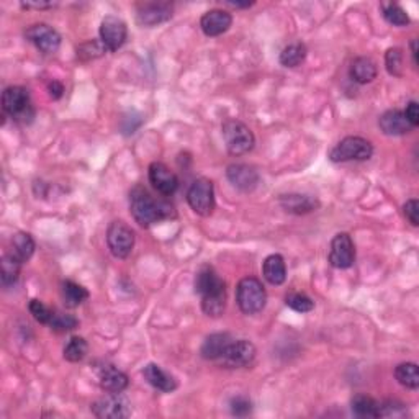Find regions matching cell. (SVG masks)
<instances>
[{
    "instance_id": "obj_1",
    "label": "cell",
    "mask_w": 419,
    "mask_h": 419,
    "mask_svg": "<svg viewBox=\"0 0 419 419\" xmlns=\"http://www.w3.org/2000/svg\"><path fill=\"white\" fill-rule=\"evenodd\" d=\"M130 212L139 226L149 228L154 223L175 218V208L164 200H154L143 185L130 190Z\"/></svg>"
},
{
    "instance_id": "obj_2",
    "label": "cell",
    "mask_w": 419,
    "mask_h": 419,
    "mask_svg": "<svg viewBox=\"0 0 419 419\" xmlns=\"http://www.w3.org/2000/svg\"><path fill=\"white\" fill-rule=\"evenodd\" d=\"M2 109L18 123L28 125L35 118V109L32 105L30 92L25 87H7L2 94Z\"/></svg>"
},
{
    "instance_id": "obj_3",
    "label": "cell",
    "mask_w": 419,
    "mask_h": 419,
    "mask_svg": "<svg viewBox=\"0 0 419 419\" xmlns=\"http://www.w3.org/2000/svg\"><path fill=\"white\" fill-rule=\"evenodd\" d=\"M236 301L245 315H257L266 308L267 294L264 285L256 277H246L238 284Z\"/></svg>"
},
{
    "instance_id": "obj_4",
    "label": "cell",
    "mask_w": 419,
    "mask_h": 419,
    "mask_svg": "<svg viewBox=\"0 0 419 419\" xmlns=\"http://www.w3.org/2000/svg\"><path fill=\"white\" fill-rule=\"evenodd\" d=\"M223 138H225L226 149L231 156H242L252 151L256 144L254 133L240 120H226L223 123Z\"/></svg>"
},
{
    "instance_id": "obj_5",
    "label": "cell",
    "mask_w": 419,
    "mask_h": 419,
    "mask_svg": "<svg viewBox=\"0 0 419 419\" xmlns=\"http://www.w3.org/2000/svg\"><path fill=\"white\" fill-rule=\"evenodd\" d=\"M373 154L370 141L360 136H345L331 149L329 159L333 163H349V160H369Z\"/></svg>"
},
{
    "instance_id": "obj_6",
    "label": "cell",
    "mask_w": 419,
    "mask_h": 419,
    "mask_svg": "<svg viewBox=\"0 0 419 419\" xmlns=\"http://www.w3.org/2000/svg\"><path fill=\"white\" fill-rule=\"evenodd\" d=\"M190 208L200 217H210L215 210V188L212 180L200 177L190 185L187 192Z\"/></svg>"
},
{
    "instance_id": "obj_7",
    "label": "cell",
    "mask_w": 419,
    "mask_h": 419,
    "mask_svg": "<svg viewBox=\"0 0 419 419\" xmlns=\"http://www.w3.org/2000/svg\"><path fill=\"white\" fill-rule=\"evenodd\" d=\"M107 245L116 259H126L133 252L135 231L125 221H111L107 230Z\"/></svg>"
},
{
    "instance_id": "obj_8",
    "label": "cell",
    "mask_w": 419,
    "mask_h": 419,
    "mask_svg": "<svg viewBox=\"0 0 419 419\" xmlns=\"http://www.w3.org/2000/svg\"><path fill=\"white\" fill-rule=\"evenodd\" d=\"M90 411L99 419H125L131 416V404L121 393H110L92 403Z\"/></svg>"
},
{
    "instance_id": "obj_9",
    "label": "cell",
    "mask_w": 419,
    "mask_h": 419,
    "mask_svg": "<svg viewBox=\"0 0 419 419\" xmlns=\"http://www.w3.org/2000/svg\"><path fill=\"white\" fill-rule=\"evenodd\" d=\"M256 354V345L252 344L251 341L240 339L233 341L218 360H220V364L226 369H241L254 362Z\"/></svg>"
},
{
    "instance_id": "obj_10",
    "label": "cell",
    "mask_w": 419,
    "mask_h": 419,
    "mask_svg": "<svg viewBox=\"0 0 419 419\" xmlns=\"http://www.w3.org/2000/svg\"><path fill=\"white\" fill-rule=\"evenodd\" d=\"M100 41L109 53L118 51L125 45L128 36V27L121 18L115 15H107L100 23Z\"/></svg>"
},
{
    "instance_id": "obj_11",
    "label": "cell",
    "mask_w": 419,
    "mask_h": 419,
    "mask_svg": "<svg viewBox=\"0 0 419 419\" xmlns=\"http://www.w3.org/2000/svg\"><path fill=\"white\" fill-rule=\"evenodd\" d=\"M25 38L45 55H53L61 46V35L46 23H35V25L28 27Z\"/></svg>"
},
{
    "instance_id": "obj_12",
    "label": "cell",
    "mask_w": 419,
    "mask_h": 419,
    "mask_svg": "<svg viewBox=\"0 0 419 419\" xmlns=\"http://www.w3.org/2000/svg\"><path fill=\"white\" fill-rule=\"evenodd\" d=\"M355 262V246L348 233H339L333 238L329 247V264L334 269H349Z\"/></svg>"
},
{
    "instance_id": "obj_13",
    "label": "cell",
    "mask_w": 419,
    "mask_h": 419,
    "mask_svg": "<svg viewBox=\"0 0 419 419\" xmlns=\"http://www.w3.org/2000/svg\"><path fill=\"white\" fill-rule=\"evenodd\" d=\"M226 177L230 180L231 185L241 192H252L259 184V174L257 170L249 164L236 163L228 165Z\"/></svg>"
},
{
    "instance_id": "obj_14",
    "label": "cell",
    "mask_w": 419,
    "mask_h": 419,
    "mask_svg": "<svg viewBox=\"0 0 419 419\" xmlns=\"http://www.w3.org/2000/svg\"><path fill=\"white\" fill-rule=\"evenodd\" d=\"M149 182L164 197H170L179 188V179L164 163H153L149 165Z\"/></svg>"
},
{
    "instance_id": "obj_15",
    "label": "cell",
    "mask_w": 419,
    "mask_h": 419,
    "mask_svg": "<svg viewBox=\"0 0 419 419\" xmlns=\"http://www.w3.org/2000/svg\"><path fill=\"white\" fill-rule=\"evenodd\" d=\"M174 7L169 2L143 4L138 8V23L143 27H156L172 18Z\"/></svg>"
},
{
    "instance_id": "obj_16",
    "label": "cell",
    "mask_w": 419,
    "mask_h": 419,
    "mask_svg": "<svg viewBox=\"0 0 419 419\" xmlns=\"http://www.w3.org/2000/svg\"><path fill=\"white\" fill-rule=\"evenodd\" d=\"M233 25V17L230 12L221 8H213L205 13L200 20V28L207 36H220L226 33Z\"/></svg>"
},
{
    "instance_id": "obj_17",
    "label": "cell",
    "mask_w": 419,
    "mask_h": 419,
    "mask_svg": "<svg viewBox=\"0 0 419 419\" xmlns=\"http://www.w3.org/2000/svg\"><path fill=\"white\" fill-rule=\"evenodd\" d=\"M97 375H99L100 387L109 393H121L128 387V377L126 373L121 372L120 369H116L111 364H102L97 369Z\"/></svg>"
},
{
    "instance_id": "obj_18",
    "label": "cell",
    "mask_w": 419,
    "mask_h": 419,
    "mask_svg": "<svg viewBox=\"0 0 419 419\" xmlns=\"http://www.w3.org/2000/svg\"><path fill=\"white\" fill-rule=\"evenodd\" d=\"M378 126L387 136H403L413 131V126L406 120L401 110H388L380 116Z\"/></svg>"
},
{
    "instance_id": "obj_19",
    "label": "cell",
    "mask_w": 419,
    "mask_h": 419,
    "mask_svg": "<svg viewBox=\"0 0 419 419\" xmlns=\"http://www.w3.org/2000/svg\"><path fill=\"white\" fill-rule=\"evenodd\" d=\"M143 375L151 387H154L156 390L163 393H170L174 390H177L179 383L175 380L174 375H170L169 372L160 367L158 364H148L143 370Z\"/></svg>"
},
{
    "instance_id": "obj_20",
    "label": "cell",
    "mask_w": 419,
    "mask_h": 419,
    "mask_svg": "<svg viewBox=\"0 0 419 419\" xmlns=\"http://www.w3.org/2000/svg\"><path fill=\"white\" fill-rule=\"evenodd\" d=\"M279 203L287 213H294V215H306L320 207V202L315 197L301 193L282 195Z\"/></svg>"
},
{
    "instance_id": "obj_21",
    "label": "cell",
    "mask_w": 419,
    "mask_h": 419,
    "mask_svg": "<svg viewBox=\"0 0 419 419\" xmlns=\"http://www.w3.org/2000/svg\"><path fill=\"white\" fill-rule=\"evenodd\" d=\"M226 284L220 279V275L213 270V267L203 266L202 269L197 272V277H195V291L200 296H205L208 294H213V291L225 289Z\"/></svg>"
},
{
    "instance_id": "obj_22",
    "label": "cell",
    "mask_w": 419,
    "mask_h": 419,
    "mask_svg": "<svg viewBox=\"0 0 419 419\" xmlns=\"http://www.w3.org/2000/svg\"><path fill=\"white\" fill-rule=\"evenodd\" d=\"M231 343H233V339L228 333L212 334L203 341L202 349H200V354H202V357L207 360H218Z\"/></svg>"
},
{
    "instance_id": "obj_23",
    "label": "cell",
    "mask_w": 419,
    "mask_h": 419,
    "mask_svg": "<svg viewBox=\"0 0 419 419\" xmlns=\"http://www.w3.org/2000/svg\"><path fill=\"white\" fill-rule=\"evenodd\" d=\"M262 274L270 285H282L287 280V266L280 254H270L262 264Z\"/></svg>"
},
{
    "instance_id": "obj_24",
    "label": "cell",
    "mask_w": 419,
    "mask_h": 419,
    "mask_svg": "<svg viewBox=\"0 0 419 419\" xmlns=\"http://www.w3.org/2000/svg\"><path fill=\"white\" fill-rule=\"evenodd\" d=\"M377 64L367 56L355 57L352 61V66H350V77L357 84H370L377 77Z\"/></svg>"
},
{
    "instance_id": "obj_25",
    "label": "cell",
    "mask_w": 419,
    "mask_h": 419,
    "mask_svg": "<svg viewBox=\"0 0 419 419\" xmlns=\"http://www.w3.org/2000/svg\"><path fill=\"white\" fill-rule=\"evenodd\" d=\"M61 296L67 308H77V306L89 298V291L82 285L76 284V282L64 280L61 284Z\"/></svg>"
},
{
    "instance_id": "obj_26",
    "label": "cell",
    "mask_w": 419,
    "mask_h": 419,
    "mask_svg": "<svg viewBox=\"0 0 419 419\" xmlns=\"http://www.w3.org/2000/svg\"><path fill=\"white\" fill-rule=\"evenodd\" d=\"M226 308V287L220 289L213 294H208L202 296V310L205 315L212 316V318H218L225 313Z\"/></svg>"
},
{
    "instance_id": "obj_27",
    "label": "cell",
    "mask_w": 419,
    "mask_h": 419,
    "mask_svg": "<svg viewBox=\"0 0 419 419\" xmlns=\"http://www.w3.org/2000/svg\"><path fill=\"white\" fill-rule=\"evenodd\" d=\"M33 252H35V241H33L32 235L20 231L12 238V254L15 256L22 264L32 259Z\"/></svg>"
},
{
    "instance_id": "obj_28",
    "label": "cell",
    "mask_w": 419,
    "mask_h": 419,
    "mask_svg": "<svg viewBox=\"0 0 419 419\" xmlns=\"http://www.w3.org/2000/svg\"><path fill=\"white\" fill-rule=\"evenodd\" d=\"M20 269L22 262L17 259L15 256L6 254L2 257V262H0V279H2L4 287L15 285L18 282V277H20Z\"/></svg>"
},
{
    "instance_id": "obj_29",
    "label": "cell",
    "mask_w": 419,
    "mask_h": 419,
    "mask_svg": "<svg viewBox=\"0 0 419 419\" xmlns=\"http://www.w3.org/2000/svg\"><path fill=\"white\" fill-rule=\"evenodd\" d=\"M350 406H352V413L359 418H378V408L380 403L372 397H367V394H355L350 401Z\"/></svg>"
},
{
    "instance_id": "obj_30",
    "label": "cell",
    "mask_w": 419,
    "mask_h": 419,
    "mask_svg": "<svg viewBox=\"0 0 419 419\" xmlns=\"http://www.w3.org/2000/svg\"><path fill=\"white\" fill-rule=\"evenodd\" d=\"M394 378L399 385L409 390H416L419 387V369L413 362H403L394 369Z\"/></svg>"
},
{
    "instance_id": "obj_31",
    "label": "cell",
    "mask_w": 419,
    "mask_h": 419,
    "mask_svg": "<svg viewBox=\"0 0 419 419\" xmlns=\"http://www.w3.org/2000/svg\"><path fill=\"white\" fill-rule=\"evenodd\" d=\"M308 50L303 43H291L280 53V64L285 67H298L306 60Z\"/></svg>"
},
{
    "instance_id": "obj_32",
    "label": "cell",
    "mask_w": 419,
    "mask_h": 419,
    "mask_svg": "<svg viewBox=\"0 0 419 419\" xmlns=\"http://www.w3.org/2000/svg\"><path fill=\"white\" fill-rule=\"evenodd\" d=\"M87 350H89V344L84 338L81 336H72V338L67 341L64 345V350H62V355L67 362H81L82 359L87 355Z\"/></svg>"
},
{
    "instance_id": "obj_33",
    "label": "cell",
    "mask_w": 419,
    "mask_h": 419,
    "mask_svg": "<svg viewBox=\"0 0 419 419\" xmlns=\"http://www.w3.org/2000/svg\"><path fill=\"white\" fill-rule=\"evenodd\" d=\"M382 12H383V18L390 23V25L408 27L409 23H411V18H409L408 13L404 12L398 4H393V2L382 4Z\"/></svg>"
},
{
    "instance_id": "obj_34",
    "label": "cell",
    "mask_w": 419,
    "mask_h": 419,
    "mask_svg": "<svg viewBox=\"0 0 419 419\" xmlns=\"http://www.w3.org/2000/svg\"><path fill=\"white\" fill-rule=\"evenodd\" d=\"M285 305L294 311H296V313H310V311L315 308V301L311 300L308 295L298 294V291H294V294L287 295Z\"/></svg>"
},
{
    "instance_id": "obj_35",
    "label": "cell",
    "mask_w": 419,
    "mask_h": 419,
    "mask_svg": "<svg viewBox=\"0 0 419 419\" xmlns=\"http://www.w3.org/2000/svg\"><path fill=\"white\" fill-rule=\"evenodd\" d=\"M50 328L53 331H57V333H66V331H72L79 326V321L74 318L72 315L61 313V311H55L53 313V318L50 321Z\"/></svg>"
},
{
    "instance_id": "obj_36",
    "label": "cell",
    "mask_w": 419,
    "mask_h": 419,
    "mask_svg": "<svg viewBox=\"0 0 419 419\" xmlns=\"http://www.w3.org/2000/svg\"><path fill=\"white\" fill-rule=\"evenodd\" d=\"M107 53L105 46L102 45V41L99 40H90L87 43H82V45L77 48V57L82 61H90V60H95V57H100L104 56Z\"/></svg>"
},
{
    "instance_id": "obj_37",
    "label": "cell",
    "mask_w": 419,
    "mask_h": 419,
    "mask_svg": "<svg viewBox=\"0 0 419 419\" xmlns=\"http://www.w3.org/2000/svg\"><path fill=\"white\" fill-rule=\"evenodd\" d=\"M385 66L388 74L401 76L403 74V51L399 48H390L385 55Z\"/></svg>"
},
{
    "instance_id": "obj_38",
    "label": "cell",
    "mask_w": 419,
    "mask_h": 419,
    "mask_svg": "<svg viewBox=\"0 0 419 419\" xmlns=\"http://www.w3.org/2000/svg\"><path fill=\"white\" fill-rule=\"evenodd\" d=\"M408 414V409L403 403L399 401H388L380 403L378 408V418H404Z\"/></svg>"
},
{
    "instance_id": "obj_39",
    "label": "cell",
    "mask_w": 419,
    "mask_h": 419,
    "mask_svg": "<svg viewBox=\"0 0 419 419\" xmlns=\"http://www.w3.org/2000/svg\"><path fill=\"white\" fill-rule=\"evenodd\" d=\"M28 310H30L33 318H35L38 323H41V324H50V321L53 318V313H55V310L48 308V306L43 303V301L36 300V298H33L30 301V305H28Z\"/></svg>"
},
{
    "instance_id": "obj_40",
    "label": "cell",
    "mask_w": 419,
    "mask_h": 419,
    "mask_svg": "<svg viewBox=\"0 0 419 419\" xmlns=\"http://www.w3.org/2000/svg\"><path fill=\"white\" fill-rule=\"evenodd\" d=\"M252 411V403L249 399L245 398V397H238L231 401V413L235 414V416H247V414H251Z\"/></svg>"
},
{
    "instance_id": "obj_41",
    "label": "cell",
    "mask_w": 419,
    "mask_h": 419,
    "mask_svg": "<svg viewBox=\"0 0 419 419\" xmlns=\"http://www.w3.org/2000/svg\"><path fill=\"white\" fill-rule=\"evenodd\" d=\"M403 213H404V217L408 218L409 223H411L413 226L419 225V202L416 198L408 200V202L404 203Z\"/></svg>"
},
{
    "instance_id": "obj_42",
    "label": "cell",
    "mask_w": 419,
    "mask_h": 419,
    "mask_svg": "<svg viewBox=\"0 0 419 419\" xmlns=\"http://www.w3.org/2000/svg\"><path fill=\"white\" fill-rule=\"evenodd\" d=\"M404 116H406V120L411 123L413 128H416V126H419V105L418 102H409V104L406 105V110L403 111Z\"/></svg>"
},
{
    "instance_id": "obj_43",
    "label": "cell",
    "mask_w": 419,
    "mask_h": 419,
    "mask_svg": "<svg viewBox=\"0 0 419 419\" xmlns=\"http://www.w3.org/2000/svg\"><path fill=\"white\" fill-rule=\"evenodd\" d=\"M48 92H50L53 100H57V99H61L62 94H64V85H62L61 82L53 81V82H50V85H48Z\"/></svg>"
},
{
    "instance_id": "obj_44",
    "label": "cell",
    "mask_w": 419,
    "mask_h": 419,
    "mask_svg": "<svg viewBox=\"0 0 419 419\" xmlns=\"http://www.w3.org/2000/svg\"><path fill=\"white\" fill-rule=\"evenodd\" d=\"M56 4L53 2H27V4H22L23 8H53Z\"/></svg>"
},
{
    "instance_id": "obj_45",
    "label": "cell",
    "mask_w": 419,
    "mask_h": 419,
    "mask_svg": "<svg viewBox=\"0 0 419 419\" xmlns=\"http://www.w3.org/2000/svg\"><path fill=\"white\" fill-rule=\"evenodd\" d=\"M226 6L233 8H249L254 6V2H226Z\"/></svg>"
},
{
    "instance_id": "obj_46",
    "label": "cell",
    "mask_w": 419,
    "mask_h": 419,
    "mask_svg": "<svg viewBox=\"0 0 419 419\" xmlns=\"http://www.w3.org/2000/svg\"><path fill=\"white\" fill-rule=\"evenodd\" d=\"M411 55H413L414 64H418V41L416 40L411 41Z\"/></svg>"
}]
</instances>
